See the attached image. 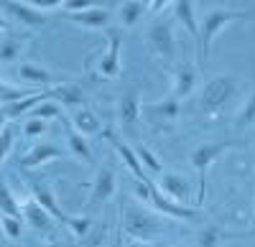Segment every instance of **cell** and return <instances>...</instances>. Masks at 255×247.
I'll use <instances>...</instances> for the list:
<instances>
[{
    "instance_id": "10",
    "label": "cell",
    "mask_w": 255,
    "mask_h": 247,
    "mask_svg": "<svg viewBox=\"0 0 255 247\" xmlns=\"http://www.w3.org/2000/svg\"><path fill=\"white\" fill-rule=\"evenodd\" d=\"M105 138L110 140V146L115 148V153H118V156H120V161L125 163V168L135 176V181L148 183V173H145V171H143V166H140V161H138V156H135V148H130L125 140H120V138H118V135H113V133H105Z\"/></svg>"
},
{
    "instance_id": "19",
    "label": "cell",
    "mask_w": 255,
    "mask_h": 247,
    "mask_svg": "<svg viewBox=\"0 0 255 247\" xmlns=\"http://www.w3.org/2000/svg\"><path fill=\"white\" fill-rule=\"evenodd\" d=\"M145 112L158 122H174L181 115V102L171 94V97H163V99L153 102V105H145Z\"/></svg>"
},
{
    "instance_id": "2",
    "label": "cell",
    "mask_w": 255,
    "mask_h": 247,
    "mask_svg": "<svg viewBox=\"0 0 255 247\" xmlns=\"http://www.w3.org/2000/svg\"><path fill=\"white\" fill-rule=\"evenodd\" d=\"M238 79L235 77H225V74H220V77H212L207 84L202 87V94H199V110L202 112H207V115H212V112H220L227 102L235 97V92H238Z\"/></svg>"
},
{
    "instance_id": "27",
    "label": "cell",
    "mask_w": 255,
    "mask_h": 247,
    "mask_svg": "<svg viewBox=\"0 0 255 247\" xmlns=\"http://www.w3.org/2000/svg\"><path fill=\"white\" fill-rule=\"evenodd\" d=\"M61 112H64V107L61 105H56L54 99H46V102H41V105H36L26 117H36V120H44V122H49V120H56V117H61Z\"/></svg>"
},
{
    "instance_id": "36",
    "label": "cell",
    "mask_w": 255,
    "mask_h": 247,
    "mask_svg": "<svg viewBox=\"0 0 255 247\" xmlns=\"http://www.w3.org/2000/svg\"><path fill=\"white\" fill-rule=\"evenodd\" d=\"M148 5H151V10H153V13H158V10H161L166 3H161V0H153V3H148Z\"/></svg>"
},
{
    "instance_id": "16",
    "label": "cell",
    "mask_w": 255,
    "mask_h": 247,
    "mask_svg": "<svg viewBox=\"0 0 255 247\" xmlns=\"http://www.w3.org/2000/svg\"><path fill=\"white\" fill-rule=\"evenodd\" d=\"M156 189H158L166 199L181 204V201H186V196H189V191H191V183H189L184 176H179V173H163Z\"/></svg>"
},
{
    "instance_id": "37",
    "label": "cell",
    "mask_w": 255,
    "mask_h": 247,
    "mask_svg": "<svg viewBox=\"0 0 255 247\" xmlns=\"http://www.w3.org/2000/svg\"><path fill=\"white\" fill-rule=\"evenodd\" d=\"M5 31H8V20H5L3 15H0V36H3Z\"/></svg>"
},
{
    "instance_id": "13",
    "label": "cell",
    "mask_w": 255,
    "mask_h": 247,
    "mask_svg": "<svg viewBox=\"0 0 255 247\" xmlns=\"http://www.w3.org/2000/svg\"><path fill=\"white\" fill-rule=\"evenodd\" d=\"M72 23L90 28V31H108L110 28V10L108 8H87L82 13H69L67 15Z\"/></svg>"
},
{
    "instance_id": "31",
    "label": "cell",
    "mask_w": 255,
    "mask_h": 247,
    "mask_svg": "<svg viewBox=\"0 0 255 247\" xmlns=\"http://www.w3.org/2000/svg\"><path fill=\"white\" fill-rule=\"evenodd\" d=\"M0 232H3L8 240H20V235H23V219H15V217H5L0 214Z\"/></svg>"
},
{
    "instance_id": "28",
    "label": "cell",
    "mask_w": 255,
    "mask_h": 247,
    "mask_svg": "<svg viewBox=\"0 0 255 247\" xmlns=\"http://www.w3.org/2000/svg\"><path fill=\"white\" fill-rule=\"evenodd\" d=\"M20 51H23V38H18V36L0 38V61H15Z\"/></svg>"
},
{
    "instance_id": "5",
    "label": "cell",
    "mask_w": 255,
    "mask_h": 247,
    "mask_svg": "<svg viewBox=\"0 0 255 247\" xmlns=\"http://www.w3.org/2000/svg\"><path fill=\"white\" fill-rule=\"evenodd\" d=\"M108 49H105L97 61H95V72L102 79H115L120 74V46H123V28H108Z\"/></svg>"
},
{
    "instance_id": "34",
    "label": "cell",
    "mask_w": 255,
    "mask_h": 247,
    "mask_svg": "<svg viewBox=\"0 0 255 247\" xmlns=\"http://www.w3.org/2000/svg\"><path fill=\"white\" fill-rule=\"evenodd\" d=\"M46 130H49V125L44 120H36V117H26L23 120V135L26 138H41Z\"/></svg>"
},
{
    "instance_id": "9",
    "label": "cell",
    "mask_w": 255,
    "mask_h": 247,
    "mask_svg": "<svg viewBox=\"0 0 255 247\" xmlns=\"http://www.w3.org/2000/svg\"><path fill=\"white\" fill-rule=\"evenodd\" d=\"M5 13H8L10 18H15L20 26L33 28V31L49 26V15L41 13V10H36V8H31L28 3H5Z\"/></svg>"
},
{
    "instance_id": "6",
    "label": "cell",
    "mask_w": 255,
    "mask_h": 247,
    "mask_svg": "<svg viewBox=\"0 0 255 247\" xmlns=\"http://www.w3.org/2000/svg\"><path fill=\"white\" fill-rule=\"evenodd\" d=\"M148 44L153 46V51L161 59H174L176 51V36H174V26L168 20H156V23L148 28Z\"/></svg>"
},
{
    "instance_id": "4",
    "label": "cell",
    "mask_w": 255,
    "mask_h": 247,
    "mask_svg": "<svg viewBox=\"0 0 255 247\" xmlns=\"http://www.w3.org/2000/svg\"><path fill=\"white\" fill-rule=\"evenodd\" d=\"M123 227H125V232L130 235V237H135V240H140V242H148L151 237H158V235L166 230V222L158 219V217L151 214V212L133 207V209L125 212Z\"/></svg>"
},
{
    "instance_id": "7",
    "label": "cell",
    "mask_w": 255,
    "mask_h": 247,
    "mask_svg": "<svg viewBox=\"0 0 255 247\" xmlns=\"http://www.w3.org/2000/svg\"><path fill=\"white\" fill-rule=\"evenodd\" d=\"M61 156H64V151L56 146V143H36V146H31L23 156L18 158V166L26 168V171H33V168L46 166V163H51Z\"/></svg>"
},
{
    "instance_id": "1",
    "label": "cell",
    "mask_w": 255,
    "mask_h": 247,
    "mask_svg": "<svg viewBox=\"0 0 255 247\" xmlns=\"http://www.w3.org/2000/svg\"><path fill=\"white\" fill-rule=\"evenodd\" d=\"M250 13H240V10H209L199 26V59L207 61L209 59V49H212V41L217 38V33H222L230 23L235 20H248Z\"/></svg>"
},
{
    "instance_id": "3",
    "label": "cell",
    "mask_w": 255,
    "mask_h": 247,
    "mask_svg": "<svg viewBox=\"0 0 255 247\" xmlns=\"http://www.w3.org/2000/svg\"><path fill=\"white\" fill-rule=\"evenodd\" d=\"M240 146V143L235 140H220V143H202V146H197L194 151H191L189 156V163L191 168H194L199 173V194H197V207L204 201V181H207V171L212 168V163H215L225 151Z\"/></svg>"
},
{
    "instance_id": "21",
    "label": "cell",
    "mask_w": 255,
    "mask_h": 247,
    "mask_svg": "<svg viewBox=\"0 0 255 247\" xmlns=\"http://www.w3.org/2000/svg\"><path fill=\"white\" fill-rule=\"evenodd\" d=\"M51 99L61 107H69V110H79L84 107V94L77 84H59L51 87Z\"/></svg>"
},
{
    "instance_id": "8",
    "label": "cell",
    "mask_w": 255,
    "mask_h": 247,
    "mask_svg": "<svg viewBox=\"0 0 255 247\" xmlns=\"http://www.w3.org/2000/svg\"><path fill=\"white\" fill-rule=\"evenodd\" d=\"M113 194H115V171H113V166H100L97 168V173H95V178H92V186H90V207H100V204H105V201H110L113 199Z\"/></svg>"
},
{
    "instance_id": "26",
    "label": "cell",
    "mask_w": 255,
    "mask_h": 247,
    "mask_svg": "<svg viewBox=\"0 0 255 247\" xmlns=\"http://www.w3.org/2000/svg\"><path fill=\"white\" fill-rule=\"evenodd\" d=\"M0 214L15 217V219H23V204L15 199V194L8 189V183H5V181H0Z\"/></svg>"
},
{
    "instance_id": "22",
    "label": "cell",
    "mask_w": 255,
    "mask_h": 247,
    "mask_svg": "<svg viewBox=\"0 0 255 247\" xmlns=\"http://www.w3.org/2000/svg\"><path fill=\"white\" fill-rule=\"evenodd\" d=\"M174 15H176L179 23L186 28V33L199 44V23H197V15H194V3H191V0H176L174 3Z\"/></svg>"
},
{
    "instance_id": "30",
    "label": "cell",
    "mask_w": 255,
    "mask_h": 247,
    "mask_svg": "<svg viewBox=\"0 0 255 247\" xmlns=\"http://www.w3.org/2000/svg\"><path fill=\"white\" fill-rule=\"evenodd\" d=\"M250 125H255V89L250 92V97L245 99V105L235 117V128H250Z\"/></svg>"
},
{
    "instance_id": "18",
    "label": "cell",
    "mask_w": 255,
    "mask_h": 247,
    "mask_svg": "<svg viewBox=\"0 0 255 247\" xmlns=\"http://www.w3.org/2000/svg\"><path fill=\"white\" fill-rule=\"evenodd\" d=\"M69 125H72L79 135H84V138H87V135H97V133L102 130V122H100L97 112L90 110V107H79V110H74Z\"/></svg>"
},
{
    "instance_id": "35",
    "label": "cell",
    "mask_w": 255,
    "mask_h": 247,
    "mask_svg": "<svg viewBox=\"0 0 255 247\" xmlns=\"http://www.w3.org/2000/svg\"><path fill=\"white\" fill-rule=\"evenodd\" d=\"M28 5L41 10V13H49V10H56L61 8V0H28Z\"/></svg>"
},
{
    "instance_id": "23",
    "label": "cell",
    "mask_w": 255,
    "mask_h": 247,
    "mask_svg": "<svg viewBox=\"0 0 255 247\" xmlns=\"http://www.w3.org/2000/svg\"><path fill=\"white\" fill-rule=\"evenodd\" d=\"M238 237H245L243 232H225L222 227H217V224H209V227H204L197 237L199 247H220L225 240H238Z\"/></svg>"
},
{
    "instance_id": "11",
    "label": "cell",
    "mask_w": 255,
    "mask_h": 247,
    "mask_svg": "<svg viewBox=\"0 0 255 247\" xmlns=\"http://www.w3.org/2000/svg\"><path fill=\"white\" fill-rule=\"evenodd\" d=\"M31 194H33V201L38 204V207H44L56 222H61V224H67V219H69V212H64L61 207H59V201H56V196H54V191H51V186L49 183H41V181H33L31 183Z\"/></svg>"
},
{
    "instance_id": "38",
    "label": "cell",
    "mask_w": 255,
    "mask_h": 247,
    "mask_svg": "<svg viewBox=\"0 0 255 247\" xmlns=\"http://www.w3.org/2000/svg\"><path fill=\"white\" fill-rule=\"evenodd\" d=\"M130 247H151V245H148V242H140V240H135Z\"/></svg>"
},
{
    "instance_id": "15",
    "label": "cell",
    "mask_w": 255,
    "mask_h": 247,
    "mask_svg": "<svg viewBox=\"0 0 255 247\" xmlns=\"http://www.w3.org/2000/svg\"><path fill=\"white\" fill-rule=\"evenodd\" d=\"M18 77H20V82H26V84H31V87H49L56 79L51 69H46L44 64H36V61H20Z\"/></svg>"
},
{
    "instance_id": "24",
    "label": "cell",
    "mask_w": 255,
    "mask_h": 247,
    "mask_svg": "<svg viewBox=\"0 0 255 247\" xmlns=\"http://www.w3.org/2000/svg\"><path fill=\"white\" fill-rule=\"evenodd\" d=\"M67 148L72 156H77L79 161L84 163H92V148H90V143L84 135H79L72 125H67Z\"/></svg>"
},
{
    "instance_id": "32",
    "label": "cell",
    "mask_w": 255,
    "mask_h": 247,
    "mask_svg": "<svg viewBox=\"0 0 255 247\" xmlns=\"http://www.w3.org/2000/svg\"><path fill=\"white\" fill-rule=\"evenodd\" d=\"M64 227H67L74 237H84V235L92 230V219L84 217V214H69V219H67Z\"/></svg>"
},
{
    "instance_id": "25",
    "label": "cell",
    "mask_w": 255,
    "mask_h": 247,
    "mask_svg": "<svg viewBox=\"0 0 255 247\" xmlns=\"http://www.w3.org/2000/svg\"><path fill=\"white\" fill-rule=\"evenodd\" d=\"M148 13V3H138V0H128V3L120 5L118 18H120V26L123 28H133L138 20Z\"/></svg>"
},
{
    "instance_id": "17",
    "label": "cell",
    "mask_w": 255,
    "mask_h": 247,
    "mask_svg": "<svg viewBox=\"0 0 255 247\" xmlns=\"http://www.w3.org/2000/svg\"><path fill=\"white\" fill-rule=\"evenodd\" d=\"M151 204H153L161 214H168V217H174V219H197V217H199L197 209H186V207H181V204L166 199V196L153 186V183H151Z\"/></svg>"
},
{
    "instance_id": "33",
    "label": "cell",
    "mask_w": 255,
    "mask_h": 247,
    "mask_svg": "<svg viewBox=\"0 0 255 247\" xmlns=\"http://www.w3.org/2000/svg\"><path fill=\"white\" fill-rule=\"evenodd\" d=\"M13 143H15V133H13V125H5L3 133H0V163H3L10 151H13Z\"/></svg>"
},
{
    "instance_id": "29",
    "label": "cell",
    "mask_w": 255,
    "mask_h": 247,
    "mask_svg": "<svg viewBox=\"0 0 255 247\" xmlns=\"http://www.w3.org/2000/svg\"><path fill=\"white\" fill-rule=\"evenodd\" d=\"M135 156H138V161H140L143 171H148V173H161V171H163L161 161L153 156V151L148 148V146H138V148H135Z\"/></svg>"
},
{
    "instance_id": "20",
    "label": "cell",
    "mask_w": 255,
    "mask_h": 247,
    "mask_svg": "<svg viewBox=\"0 0 255 247\" xmlns=\"http://www.w3.org/2000/svg\"><path fill=\"white\" fill-rule=\"evenodd\" d=\"M143 115V105H140V97L135 92H128L120 97L118 102V120L120 125H135Z\"/></svg>"
},
{
    "instance_id": "14",
    "label": "cell",
    "mask_w": 255,
    "mask_h": 247,
    "mask_svg": "<svg viewBox=\"0 0 255 247\" xmlns=\"http://www.w3.org/2000/svg\"><path fill=\"white\" fill-rule=\"evenodd\" d=\"M197 67L191 64V61H181V64L176 67V72H174V97L181 102V99H186L191 92H194V87H197Z\"/></svg>"
},
{
    "instance_id": "12",
    "label": "cell",
    "mask_w": 255,
    "mask_h": 247,
    "mask_svg": "<svg viewBox=\"0 0 255 247\" xmlns=\"http://www.w3.org/2000/svg\"><path fill=\"white\" fill-rule=\"evenodd\" d=\"M23 222L31 230H36L38 235H51L54 232V217L44 207H38L33 199H28L23 204Z\"/></svg>"
}]
</instances>
